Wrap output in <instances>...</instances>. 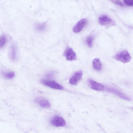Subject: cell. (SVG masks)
<instances>
[{"label": "cell", "instance_id": "6da1fadb", "mask_svg": "<svg viewBox=\"0 0 133 133\" xmlns=\"http://www.w3.org/2000/svg\"><path fill=\"white\" fill-rule=\"evenodd\" d=\"M116 59L124 63H126L129 62L131 60V57L127 51H122L116 55Z\"/></svg>", "mask_w": 133, "mask_h": 133}, {"label": "cell", "instance_id": "7a4b0ae2", "mask_svg": "<svg viewBox=\"0 0 133 133\" xmlns=\"http://www.w3.org/2000/svg\"><path fill=\"white\" fill-rule=\"evenodd\" d=\"M41 83L43 85L50 88L58 90H61L63 87L55 81L47 80H42Z\"/></svg>", "mask_w": 133, "mask_h": 133}, {"label": "cell", "instance_id": "3957f363", "mask_svg": "<svg viewBox=\"0 0 133 133\" xmlns=\"http://www.w3.org/2000/svg\"><path fill=\"white\" fill-rule=\"evenodd\" d=\"M51 124L56 127H62L66 125V122L63 118L58 116L56 115L51 119Z\"/></svg>", "mask_w": 133, "mask_h": 133}, {"label": "cell", "instance_id": "277c9868", "mask_svg": "<svg viewBox=\"0 0 133 133\" xmlns=\"http://www.w3.org/2000/svg\"><path fill=\"white\" fill-rule=\"evenodd\" d=\"M83 74L82 71H79L76 72L71 78L69 82L73 85L76 84L81 79Z\"/></svg>", "mask_w": 133, "mask_h": 133}, {"label": "cell", "instance_id": "5b68a950", "mask_svg": "<svg viewBox=\"0 0 133 133\" xmlns=\"http://www.w3.org/2000/svg\"><path fill=\"white\" fill-rule=\"evenodd\" d=\"M36 102L41 107L48 108L50 106L49 102L47 99L39 97L35 100Z\"/></svg>", "mask_w": 133, "mask_h": 133}, {"label": "cell", "instance_id": "8992f818", "mask_svg": "<svg viewBox=\"0 0 133 133\" xmlns=\"http://www.w3.org/2000/svg\"><path fill=\"white\" fill-rule=\"evenodd\" d=\"M86 20L83 19L79 21L73 28V31L77 33L80 31L82 29L86 23Z\"/></svg>", "mask_w": 133, "mask_h": 133}, {"label": "cell", "instance_id": "52a82bcc", "mask_svg": "<svg viewBox=\"0 0 133 133\" xmlns=\"http://www.w3.org/2000/svg\"><path fill=\"white\" fill-rule=\"evenodd\" d=\"M65 55L66 59L70 61L76 59V57L75 53L70 48L67 49L65 53Z\"/></svg>", "mask_w": 133, "mask_h": 133}, {"label": "cell", "instance_id": "ba28073f", "mask_svg": "<svg viewBox=\"0 0 133 133\" xmlns=\"http://www.w3.org/2000/svg\"><path fill=\"white\" fill-rule=\"evenodd\" d=\"M9 56L10 60L12 61H15L17 58V49L16 46L11 45L10 47Z\"/></svg>", "mask_w": 133, "mask_h": 133}, {"label": "cell", "instance_id": "9c48e42d", "mask_svg": "<svg viewBox=\"0 0 133 133\" xmlns=\"http://www.w3.org/2000/svg\"><path fill=\"white\" fill-rule=\"evenodd\" d=\"M90 86L92 89L97 91H102L104 90V86L102 84L90 79L89 81Z\"/></svg>", "mask_w": 133, "mask_h": 133}, {"label": "cell", "instance_id": "30bf717a", "mask_svg": "<svg viewBox=\"0 0 133 133\" xmlns=\"http://www.w3.org/2000/svg\"><path fill=\"white\" fill-rule=\"evenodd\" d=\"M109 90L117 95L120 98L124 100L129 101L130 99L124 94L114 88H110L108 89Z\"/></svg>", "mask_w": 133, "mask_h": 133}, {"label": "cell", "instance_id": "8fae6325", "mask_svg": "<svg viewBox=\"0 0 133 133\" xmlns=\"http://www.w3.org/2000/svg\"><path fill=\"white\" fill-rule=\"evenodd\" d=\"M111 21V19L105 15L101 16L98 20L99 23L102 25H106L110 22Z\"/></svg>", "mask_w": 133, "mask_h": 133}, {"label": "cell", "instance_id": "7c38bea8", "mask_svg": "<svg viewBox=\"0 0 133 133\" xmlns=\"http://www.w3.org/2000/svg\"><path fill=\"white\" fill-rule=\"evenodd\" d=\"M93 65L95 69L99 70L101 67V64L100 60L98 58H95L93 62Z\"/></svg>", "mask_w": 133, "mask_h": 133}, {"label": "cell", "instance_id": "4fadbf2b", "mask_svg": "<svg viewBox=\"0 0 133 133\" xmlns=\"http://www.w3.org/2000/svg\"><path fill=\"white\" fill-rule=\"evenodd\" d=\"M2 75L5 78L8 79H12L15 76V74L13 71L3 72Z\"/></svg>", "mask_w": 133, "mask_h": 133}, {"label": "cell", "instance_id": "5bb4252c", "mask_svg": "<svg viewBox=\"0 0 133 133\" xmlns=\"http://www.w3.org/2000/svg\"><path fill=\"white\" fill-rule=\"evenodd\" d=\"M94 37L91 36H89L86 38V43L88 46L90 48L91 47L92 45Z\"/></svg>", "mask_w": 133, "mask_h": 133}, {"label": "cell", "instance_id": "9a60e30c", "mask_svg": "<svg viewBox=\"0 0 133 133\" xmlns=\"http://www.w3.org/2000/svg\"><path fill=\"white\" fill-rule=\"evenodd\" d=\"M6 41V38L4 35H2L0 37V47L2 48L4 45Z\"/></svg>", "mask_w": 133, "mask_h": 133}, {"label": "cell", "instance_id": "2e32d148", "mask_svg": "<svg viewBox=\"0 0 133 133\" xmlns=\"http://www.w3.org/2000/svg\"><path fill=\"white\" fill-rule=\"evenodd\" d=\"M45 25L44 24H39L36 26V30L39 31H43L45 30Z\"/></svg>", "mask_w": 133, "mask_h": 133}, {"label": "cell", "instance_id": "e0dca14e", "mask_svg": "<svg viewBox=\"0 0 133 133\" xmlns=\"http://www.w3.org/2000/svg\"><path fill=\"white\" fill-rule=\"evenodd\" d=\"M112 2L114 3L121 6H123L124 4L119 0H112Z\"/></svg>", "mask_w": 133, "mask_h": 133}, {"label": "cell", "instance_id": "ac0fdd59", "mask_svg": "<svg viewBox=\"0 0 133 133\" xmlns=\"http://www.w3.org/2000/svg\"><path fill=\"white\" fill-rule=\"evenodd\" d=\"M125 4L130 6H133V0H124Z\"/></svg>", "mask_w": 133, "mask_h": 133}]
</instances>
